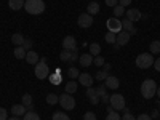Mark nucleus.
Returning a JSON list of instances; mask_svg holds the SVG:
<instances>
[{
	"mask_svg": "<svg viewBox=\"0 0 160 120\" xmlns=\"http://www.w3.org/2000/svg\"><path fill=\"white\" fill-rule=\"evenodd\" d=\"M48 75H50V68H48V64H47V58H42L35 64V77L40 78V80H43Z\"/></svg>",
	"mask_w": 160,
	"mask_h": 120,
	"instance_id": "nucleus-4",
	"label": "nucleus"
},
{
	"mask_svg": "<svg viewBox=\"0 0 160 120\" xmlns=\"http://www.w3.org/2000/svg\"><path fill=\"white\" fill-rule=\"evenodd\" d=\"M106 120H122V117H120L117 112L112 111V112H109L108 115H106Z\"/></svg>",
	"mask_w": 160,
	"mask_h": 120,
	"instance_id": "nucleus-36",
	"label": "nucleus"
},
{
	"mask_svg": "<svg viewBox=\"0 0 160 120\" xmlns=\"http://www.w3.org/2000/svg\"><path fill=\"white\" fill-rule=\"evenodd\" d=\"M53 120H71L68 117V114H64V112H55L53 114Z\"/></svg>",
	"mask_w": 160,
	"mask_h": 120,
	"instance_id": "nucleus-33",
	"label": "nucleus"
},
{
	"mask_svg": "<svg viewBox=\"0 0 160 120\" xmlns=\"http://www.w3.org/2000/svg\"><path fill=\"white\" fill-rule=\"evenodd\" d=\"M68 75H69L71 78H77V77L80 75V72H78V69H77V68H71V69L68 71Z\"/></svg>",
	"mask_w": 160,
	"mask_h": 120,
	"instance_id": "nucleus-35",
	"label": "nucleus"
},
{
	"mask_svg": "<svg viewBox=\"0 0 160 120\" xmlns=\"http://www.w3.org/2000/svg\"><path fill=\"white\" fill-rule=\"evenodd\" d=\"M109 102H111V106H112L114 111H123V109L127 108L123 95H118V93H115V95H112V96L109 98Z\"/></svg>",
	"mask_w": 160,
	"mask_h": 120,
	"instance_id": "nucleus-5",
	"label": "nucleus"
},
{
	"mask_svg": "<svg viewBox=\"0 0 160 120\" xmlns=\"http://www.w3.org/2000/svg\"><path fill=\"white\" fill-rule=\"evenodd\" d=\"M48 78H50V82H51L53 85H59V83L62 82V77H61V72H59V71H58L56 74H50Z\"/></svg>",
	"mask_w": 160,
	"mask_h": 120,
	"instance_id": "nucleus-23",
	"label": "nucleus"
},
{
	"mask_svg": "<svg viewBox=\"0 0 160 120\" xmlns=\"http://www.w3.org/2000/svg\"><path fill=\"white\" fill-rule=\"evenodd\" d=\"M106 42L114 45V43L117 42V34H114V32H109V31H108V34H106Z\"/></svg>",
	"mask_w": 160,
	"mask_h": 120,
	"instance_id": "nucleus-32",
	"label": "nucleus"
},
{
	"mask_svg": "<svg viewBox=\"0 0 160 120\" xmlns=\"http://www.w3.org/2000/svg\"><path fill=\"white\" fill-rule=\"evenodd\" d=\"M155 91H157V83L154 82L152 78L144 80L142 85H141V95L144 99H152L155 96Z\"/></svg>",
	"mask_w": 160,
	"mask_h": 120,
	"instance_id": "nucleus-1",
	"label": "nucleus"
},
{
	"mask_svg": "<svg viewBox=\"0 0 160 120\" xmlns=\"http://www.w3.org/2000/svg\"><path fill=\"white\" fill-rule=\"evenodd\" d=\"M155 95H157V96H158V98H160V87H158V88H157V91H155Z\"/></svg>",
	"mask_w": 160,
	"mask_h": 120,
	"instance_id": "nucleus-52",
	"label": "nucleus"
},
{
	"mask_svg": "<svg viewBox=\"0 0 160 120\" xmlns=\"http://www.w3.org/2000/svg\"><path fill=\"white\" fill-rule=\"evenodd\" d=\"M87 13H88V15H98V13H99V3L98 2H90L88 3V7H87Z\"/></svg>",
	"mask_w": 160,
	"mask_h": 120,
	"instance_id": "nucleus-20",
	"label": "nucleus"
},
{
	"mask_svg": "<svg viewBox=\"0 0 160 120\" xmlns=\"http://www.w3.org/2000/svg\"><path fill=\"white\" fill-rule=\"evenodd\" d=\"M62 48H64V50H69V51L77 50V40H75L72 35L64 37V40H62Z\"/></svg>",
	"mask_w": 160,
	"mask_h": 120,
	"instance_id": "nucleus-9",
	"label": "nucleus"
},
{
	"mask_svg": "<svg viewBox=\"0 0 160 120\" xmlns=\"http://www.w3.org/2000/svg\"><path fill=\"white\" fill-rule=\"evenodd\" d=\"M158 109H160V104H158Z\"/></svg>",
	"mask_w": 160,
	"mask_h": 120,
	"instance_id": "nucleus-53",
	"label": "nucleus"
},
{
	"mask_svg": "<svg viewBox=\"0 0 160 120\" xmlns=\"http://www.w3.org/2000/svg\"><path fill=\"white\" fill-rule=\"evenodd\" d=\"M120 87V80L114 75H108L106 77V88H111V90H117Z\"/></svg>",
	"mask_w": 160,
	"mask_h": 120,
	"instance_id": "nucleus-14",
	"label": "nucleus"
},
{
	"mask_svg": "<svg viewBox=\"0 0 160 120\" xmlns=\"http://www.w3.org/2000/svg\"><path fill=\"white\" fill-rule=\"evenodd\" d=\"M112 11H114V18H120V16L125 15L127 10H125V7H122V5H115Z\"/></svg>",
	"mask_w": 160,
	"mask_h": 120,
	"instance_id": "nucleus-27",
	"label": "nucleus"
},
{
	"mask_svg": "<svg viewBox=\"0 0 160 120\" xmlns=\"http://www.w3.org/2000/svg\"><path fill=\"white\" fill-rule=\"evenodd\" d=\"M24 8L29 15H42L45 11V3L42 0H26Z\"/></svg>",
	"mask_w": 160,
	"mask_h": 120,
	"instance_id": "nucleus-2",
	"label": "nucleus"
},
{
	"mask_svg": "<svg viewBox=\"0 0 160 120\" xmlns=\"http://www.w3.org/2000/svg\"><path fill=\"white\" fill-rule=\"evenodd\" d=\"M87 96H88V99H90V102L93 106H96L101 101V98L98 96V93H96V88H93V87H88L87 88Z\"/></svg>",
	"mask_w": 160,
	"mask_h": 120,
	"instance_id": "nucleus-11",
	"label": "nucleus"
},
{
	"mask_svg": "<svg viewBox=\"0 0 160 120\" xmlns=\"http://www.w3.org/2000/svg\"><path fill=\"white\" fill-rule=\"evenodd\" d=\"M22 106H26V109L28 111H34V106H32V96L29 93H26L22 96Z\"/></svg>",
	"mask_w": 160,
	"mask_h": 120,
	"instance_id": "nucleus-22",
	"label": "nucleus"
},
{
	"mask_svg": "<svg viewBox=\"0 0 160 120\" xmlns=\"http://www.w3.org/2000/svg\"><path fill=\"white\" fill-rule=\"evenodd\" d=\"M47 102L48 104H56V102H59V96H56L55 93H50V95H47Z\"/></svg>",
	"mask_w": 160,
	"mask_h": 120,
	"instance_id": "nucleus-31",
	"label": "nucleus"
},
{
	"mask_svg": "<svg viewBox=\"0 0 160 120\" xmlns=\"http://www.w3.org/2000/svg\"><path fill=\"white\" fill-rule=\"evenodd\" d=\"M130 38H131V34L122 31V32L117 34V42H115V43H117L118 47H123V45H127V43L130 42Z\"/></svg>",
	"mask_w": 160,
	"mask_h": 120,
	"instance_id": "nucleus-12",
	"label": "nucleus"
},
{
	"mask_svg": "<svg viewBox=\"0 0 160 120\" xmlns=\"http://www.w3.org/2000/svg\"><path fill=\"white\" fill-rule=\"evenodd\" d=\"M24 59L28 61L29 64H34V66L40 61V59H38V55H37L35 51H28V53H26V58H24Z\"/></svg>",
	"mask_w": 160,
	"mask_h": 120,
	"instance_id": "nucleus-19",
	"label": "nucleus"
},
{
	"mask_svg": "<svg viewBox=\"0 0 160 120\" xmlns=\"http://www.w3.org/2000/svg\"><path fill=\"white\" fill-rule=\"evenodd\" d=\"M64 90H66L64 93H68V95H72V93H75V91H77V83L74 82V80H71V82L66 83Z\"/></svg>",
	"mask_w": 160,
	"mask_h": 120,
	"instance_id": "nucleus-24",
	"label": "nucleus"
},
{
	"mask_svg": "<svg viewBox=\"0 0 160 120\" xmlns=\"http://www.w3.org/2000/svg\"><path fill=\"white\" fill-rule=\"evenodd\" d=\"M91 24H93V16L91 15H88V13H82V15L78 16V26L80 28L88 29V28H91Z\"/></svg>",
	"mask_w": 160,
	"mask_h": 120,
	"instance_id": "nucleus-8",
	"label": "nucleus"
},
{
	"mask_svg": "<svg viewBox=\"0 0 160 120\" xmlns=\"http://www.w3.org/2000/svg\"><path fill=\"white\" fill-rule=\"evenodd\" d=\"M158 115H160V111L154 109V111H152V114H151V118H154V120H155V118H158Z\"/></svg>",
	"mask_w": 160,
	"mask_h": 120,
	"instance_id": "nucleus-46",
	"label": "nucleus"
},
{
	"mask_svg": "<svg viewBox=\"0 0 160 120\" xmlns=\"http://www.w3.org/2000/svg\"><path fill=\"white\" fill-rule=\"evenodd\" d=\"M59 59H61L62 62H71V59H72V51H69V50H62V51H61V55H59Z\"/></svg>",
	"mask_w": 160,
	"mask_h": 120,
	"instance_id": "nucleus-25",
	"label": "nucleus"
},
{
	"mask_svg": "<svg viewBox=\"0 0 160 120\" xmlns=\"http://www.w3.org/2000/svg\"><path fill=\"white\" fill-rule=\"evenodd\" d=\"M24 120H40V117H38L37 112H34V111H28V112L24 114Z\"/></svg>",
	"mask_w": 160,
	"mask_h": 120,
	"instance_id": "nucleus-30",
	"label": "nucleus"
},
{
	"mask_svg": "<svg viewBox=\"0 0 160 120\" xmlns=\"http://www.w3.org/2000/svg\"><path fill=\"white\" fill-rule=\"evenodd\" d=\"M109 98H111V96H108V95H104V96H101V101H102L104 104H108V102H109Z\"/></svg>",
	"mask_w": 160,
	"mask_h": 120,
	"instance_id": "nucleus-49",
	"label": "nucleus"
},
{
	"mask_svg": "<svg viewBox=\"0 0 160 120\" xmlns=\"http://www.w3.org/2000/svg\"><path fill=\"white\" fill-rule=\"evenodd\" d=\"M149 50H151V55H158L160 53V40H154V42H151Z\"/></svg>",
	"mask_w": 160,
	"mask_h": 120,
	"instance_id": "nucleus-26",
	"label": "nucleus"
},
{
	"mask_svg": "<svg viewBox=\"0 0 160 120\" xmlns=\"http://www.w3.org/2000/svg\"><path fill=\"white\" fill-rule=\"evenodd\" d=\"M154 56L151 55V53H141V55L136 56V66L139 69H149L151 66H154Z\"/></svg>",
	"mask_w": 160,
	"mask_h": 120,
	"instance_id": "nucleus-3",
	"label": "nucleus"
},
{
	"mask_svg": "<svg viewBox=\"0 0 160 120\" xmlns=\"http://www.w3.org/2000/svg\"><path fill=\"white\" fill-rule=\"evenodd\" d=\"M106 24H108L109 32L118 34V32H122V31H123V28H122V21H120L118 18H111V19L106 21Z\"/></svg>",
	"mask_w": 160,
	"mask_h": 120,
	"instance_id": "nucleus-7",
	"label": "nucleus"
},
{
	"mask_svg": "<svg viewBox=\"0 0 160 120\" xmlns=\"http://www.w3.org/2000/svg\"><path fill=\"white\" fill-rule=\"evenodd\" d=\"M106 77H108V72H106V71H98L96 75H95V78L99 80V82H101V80H106Z\"/></svg>",
	"mask_w": 160,
	"mask_h": 120,
	"instance_id": "nucleus-37",
	"label": "nucleus"
},
{
	"mask_svg": "<svg viewBox=\"0 0 160 120\" xmlns=\"http://www.w3.org/2000/svg\"><path fill=\"white\" fill-rule=\"evenodd\" d=\"M123 112H125V114H123L122 120H136V117L131 114V111H130V109H127V108H125V109H123Z\"/></svg>",
	"mask_w": 160,
	"mask_h": 120,
	"instance_id": "nucleus-34",
	"label": "nucleus"
},
{
	"mask_svg": "<svg viewBox=\"0 0 160 120\" xmlns=\"http://www.w3.org/2000/svg\"><path fill=\"white\" fill-rule=\"evenodd\" d=\"M136 120H152V118H151V115H148V114H141V115H138Z\"/></svg>",
	"mask_w": 160,
	"mask_h": 120,
	"instance_id": "nucleus-45",
	"label": "nucleus"
},
{
	"mask_svg": "<svg viewBox=\"0 0 160 120\" xmlns=\"http://www.w3.org/2000/svg\"><path fill=\"white\" fill-rule=\"evenodd\" d=\"M104 71H106V72L111 71V64H109V62H104Z\"/></svg>",
	"mask_w": 160,
	"mask_h": 120,
	"instance_id": "nucleus-50",
	"label": "nucleus"
},
{
	"mask_svg": "<svg viewBox=\"0 0 160 120\" xmlns=\"http://www.w3.org/2000/svg\"><path fill=\"white\" fill-rule=\"evenodd\" d=\"M78 62H80L82 68H88V66H91V62H93V56L90 55V53H87V55H80Z\"/></svg>",
	"mask_w": 160,
	"mask_h": 120,
	"instance_id": "nucleus-16",
	"label": "nucleus"
},
{
	"mask_svg": "<svg viewBox=\"0 0 160 120\" xmlns=\"http://www.w3.org/2000/svg\"><path fill=\"white\" fill-rule=\"evenodd\" d=\"M99 53H101L99 43H91V45H90V55H91V56H99Z\"/></svg>",
	"mask_w": 160,
	"mask_h": 120,
	"instance_id": "nucleus-28",
	"label": "nucleus"
},
{
	"mask_svg": "<svg viewBox=\"0 0 160 120\" xmlns=\"http://www.w3.org/2000/svg\"><path fill=\"white\" fill-rule=\"evenodd\" d=\"M83 120H98V118H96V115L93 114V112H85V115H83Z\"/></svg>",
	"mask_w": 160,
	"mask_h": 120,
	"instance_id": "nucleus-41",
	"label": "nucleus"
},
{
	"mask_svg": "<svg viewBox=\"0 0 160 120\" xmlns=\"http://www.w3.org/2000/svg\"><path fill=\"white\" fill-rule=\"evenodd\" d=\"M106 5L108 7H115V5H118V0H106Z\"/></svg>",
	"mask_w": 160,
	"mask_h": 120,
	"instance_id": "nucleus-43",
	"label": "nucleus"
},
{
	"mask_svg": "<svg viewBox=\"0 0 160 120\" xmlns=\"http://www.w3.org/2000/svg\"><path fill=\"white\" fill-rule=\"evenodd\" d=\"M24 3H26V0H8V7L15 11L24 8Z\"/></svg>",
	"mask_w": 160,
	"mask_h": 120,
	"instance_id": "nucleus-18",
	"label": "nucleus"
},
{
	"mask_svg": "<svg viewBox=\"0 0 160 120\" xmlns=\"http://www.w3.org/2000/svg\"><path fill=\"white\" fill-rule=\"evenodd\" d=\"M8 120H19V117H16V115H13V117H8Z\"/></svg>",
	"mask_w": 160,
	"mask_h": 120,
	"instance_id": "nucleus-51",
	"label": "nucleus"
},
{
	"mask_svg": "<svg viewBox=\"0 0 160 120\" xmlns=\"http://www.w3.org/2000/svg\"><path fill=\"white\" fill-rule=\"evenodd\" d=\"M59 104L62 106V109L66 111H72L75 108V99L72 98V95H68V93H62L59 96Z\"/></svg>",
	"mask_w": 160,
	"mask_h": 120,
	"instance_id": "nucleus-6",
	"label": "nucleus"
},
{
	"mask_svg": "<svg viewBox=\"0 0 160 120\" xmlns=\"http://www.w3.org/2000/svg\"><path fill=\"white\" fill-rule=\"evenodd\" d=\"M93 62H95V66H104V58H101V56H95Z\"/></svg>",
	"mask_w": 160,
	"mask_h": 120,
	"instance_id": "nucleus-42",
	"label": "nucleus"
},
{
	"mask_svg": "<svg viewBox=\"0 0 160 120\" xmlns=\"http://www.w3.org/2000/svg\"><path fill=\"white\" fill-rule=\"evenodd\" d=\"M154 68H155V71L160 72V58H157V59L154 61Z\"/></svg>",
	"mask_w": 160,
	"mask_h": 120,
	"instance_id": "nucleus-47",
	"label": "nucleus"
},
{
	"mask_svg": "<svg viewBox=\"0 0 160 120\" xmlns=\"http://www.w3.org/2000/svg\"><path fill=\"white\" fill-rule=\"evenodd\" d=\"M78 58H80V56H78V51H77V50H74V51H72V59H71V62L78 61Z\"/></svg>",
	"mask_w": 160,
	"mask_h": 120,
	"instance_id": "nucleus-44",
	"label": "nucleus"
},
{
	"mask_svg": "<svg viewBox=\"0 0 160 120\" xmlns=\"http://www.w3.org/2000/svg\"><path fill=\"white\" fill-rule=\"evenodd\" d=\"M32 45H34V43H32V40H31V38H26V40H24V43H22V48L28 51L29 48H32Z\"/></svg>",
	"mask_w": 160,
	"mask_h": 120,
	"instance_id": "nucleus-39",
	"label": "nucleus"
},
{
	"mask_svg": "<svg viewBox=\"0 0 160 120\" xmlns=\"http://www.w3.org/2000/svg\"><path fill=\"white\" fill-rule=\"evenodd\" d=\"M96 93H98V96H104V95H108L106 93V85H101V87H96Z\"/></svg>",
	"mask_w": 160,
	"mask_h": 120,
	"instance_id": "nucleus-38",
	"label": "nucleus"
},
{
	"mask_svg": "<svg viewBox=\"0 0 160 120\" xmlns=\"http://www.w3.org/2000/svg\"><path fill=\"white\" fill-rule=\"evenodd\" d=\"M26 53H28V51H26L22 47H16V48H15V56H16V59H24V58H26Z\"/></svg>",
	"mask_w": 160,
	"mask_h": 120,
	"instance_id": "nucleus-29",
	"label": "nucleus"
},
{
	"mask_svg": "<svg viewBox=\"0 0 160 120\" xmlns=\"http://www.w3.org/2000/svg\"><path fill=\"white\" fill-rule=\"evenodd\" d=\"M0 120H8V112L5 108H0Z\"/></svg>",
	"mask_w": 160,
	"mask_h": 120,
	"instance_id": "nucleus-40",
	"label": "nucleus"
},
{
	"mask_svg": "<svg viewBox=\"0 0 160 120\" xmlns=\"http://www.w3.org/2000/svg\"><path fill=\"white\" fill-rule=\"evenodd\" d=\"M78 80H80V85H83V87H93V75L88 74V72H83V74H80L78 75Z\"/></svg>",
	"mask_w": 160,
	"mask_h": 120,
	"instance_id": "nucleus-13",
	"label": "nucleus"
},
{
	"mask_svg": "<svg viewBox=\"0 0 160 120\" xmlns=\"http://www.w3.org/2000/svg\"><path fill=\"white\" fill-rule=\"evenodd\" d=\"M125 15H127V19H130L131 22L139 21V19L142 18V13H141L138 8H131V10H127V11H125Z\"/></svg>",
	"mask_w": 160,
	"mask_h": 120,
	"instance_id": "nucleus-10",
	"label": "nucleus"
},
{
	"mask_svg": "<svg viewBox=\"0 0 160 120\" xmlns=\"http://www.w3.org/2000/svg\"><path fill=\"white\" fill-rule=\"evenodd\" d=\"M155 120H160V118H155Z\"/></svg>",
	"mask_w": 160,
	"mask_h": 120,
	"instance_id": "nucleus-54",
	"label": "nucleus"
},
{
	"mask_svg": "<svg viewBox=\"0 0 160 120\" xmlns=\"http://www.w3.org/2000/svg\"><path fill=\"white\" fill-rule=\"evenodd\" d=\"M24 35L22 34H19V32H16V34H13L11 35V42L15 43V47H22V43H24Z\"/></svg>",
	"mask_w": 160,
	"mask_h": 120,
	"instance_id": "nucleus-21",
	"label": "nucleus"
},
{
	"mask_svg": "<svg viewBox=\"0 0 160 120\" xmlns=\"http://www.w3.org/2000/svg\"><path fill=\"white\" fill-rule=\"evenodd\" d=\"M118 2H120L118 5H122V7H128V5L131 3V0H118Z\"/></svg>",
	"mask_w": 160,
	"mask_h": 120,
	"instance_id": "nucleus-48",
	"label": "nucleus"
},
{
	"mask_svg": "<svg viewBox=\"0 0 160 120\" xmlns=\"http://www.w3.org/2000/svg\"><path fill=\"white\" fill-rule=\"evenodd\" d=\"M26 112H28V109H26V106H22V104H15V106L11 108V114L16 115V117H21V115H24Z\"/></svg>",
	"mask_w": 160,
	"mask_h": 120,
	"instance_id": "nucleus-17",
	"label": "nucleus"
},
{
	"mask_svg": "<svg viewBox=\"0 0 160 120\" xmlns=\"http://www.w3.org/2000/svg\"><path fill=\"white\" fill-rule=\"evenodd\" d=\"M122 28H123L125 32H128V34H131V35H135V34L138 32V29L135 28V26H133V22H131L130 19H127V18L122 21Z\"/></svg>",
	"mask_w": 160,
	"mask_h": 120,
	"instance_id": "nucleus-15",
	"label": "nucleus"
}]
</instances>
